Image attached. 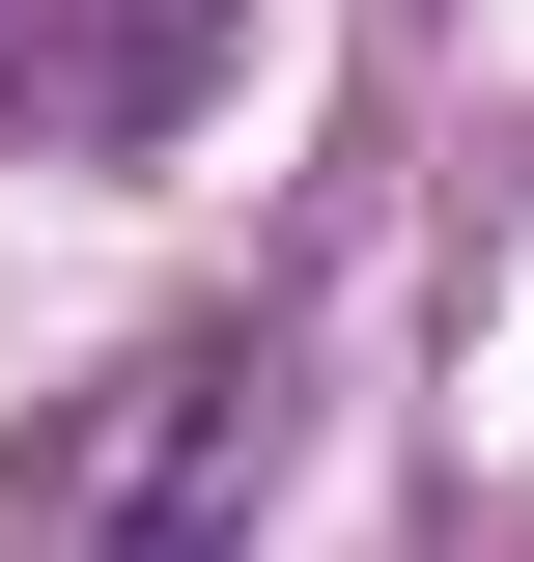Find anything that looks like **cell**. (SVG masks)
<instances>
[{"label":"cell","instance_id":"2","mask_svg":"<svg viewBox=\"0 0 534 562\" xmlns=\"http://www.w3.org/2000/svg\"><path fill=\"white\" fill-rule=\"evenodd\" d=\"M225 57H254V0H0V140L141 169V140L225 113Z\"/></svg>","mask_w":534,"mask_h":562},{"label":"cell","instance_id":"1","mask_svg":"<svg viewBox=\"0 0 534 562\" xmlns=\"http://www.w3.org/2000/svg\"><path fill=\"white\" fill-rule=\"evenodd\" d=\"M254 422H281V366H254V338H141L113 394L29 450L0 562H254Z\"/></svg>","mask_w":534,"mask_h":562}]
</instances>
